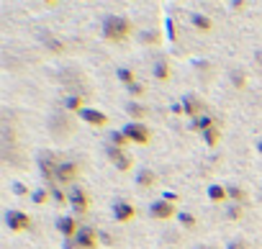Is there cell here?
<instances>
[{"label":"cell","instance_id":"5","mask_svg":"<svg viewBox=\"0 0 262 249\" xmlns=\"http://www.w3.org/2000/svg\"><path fill=\"white\" fill-rule=\"evenodd\" d=\"M149 213H152V218L155 221H167V218H172L175 216V203H170V200H157V203H152V208H149Z\"/></svg>","mask_w":262,"mask_h":249},{"label":"cell","instance_id":"4","mask_svg":"<svg viewBox=\"0 0 262 249\" xmlns=\"http://www.w3.org/2000/svg\"><path fill=\"white\" fill-rule=\"evenodd\" d=\"M80 165L77 162H59L57 165V172H54V180L57 183H72L75 177H80Z\"/></svg>","mask_w":262,"mask_h":249},{"label":"cell","instance_id":"6","mask_svg":"<svg viewBox=\"0 0 262 249\" xmlns=\"http://www.w3.org/2000/svg\"><path fill=\"white\" fill-rule=\"evenodd\" d=\"M75 241H77L80 249H95V246H98V234H95V229H90V226H80Z\"/></svg>","mask_w":262,"mask_h":249},{"label":"cell","instance_id":"28","mask_svg":"<svg viewBox=\"0 0 262 249\" xmlns=\"http://www.w3.org/2000/svg\"><path fill=\"white\" fill-rule=\"evenodd\" d=\"M180 223H183L185 229H195V216H190V213H183V216H180Z\"/></svg>","mask_w":262,"mask_h":249},{"label":"cell","instance_id":"20","mask_svg":"<svg viewBox=\"0 0 262 249\" xmlns=\"http://www.w3.org/2000/svg\"><path fill=\"white\" fill-rule=\"evenodd\" d=\"M203 139H206V144H208V147H216V144H219V139H221V131L213 126V129L203 131Z\"/></svg>","mask_w":262,"mask_h":249},{"label":"cell","instance_id":"13","mask_svg":"<svg viewBox=\"0 0 262 249\" xmlns=\"http://www.w3.org/2000/svg\"><path fill=\"white\" fill-rule=\"evenodd\" d=\"M190 21H193V26H195L198 31H211V29H213L211 18H208V16H203V13H193V16H190Z\"/></svg>","mask_w":262,"mask_h":249},{"label":"cell","instance_id":"22","mask_svg":"<svg viewBox=\"0 0 262 249\" xmlns=\"http://www.w3.org/2000/svg\"><path fill=\"white\" fill-rule=\"evenodd\" d=\"M49 193H52V190H47V188L34 190V193H31V200H34L36 206H41V203H47V200H49Z\"/></svg>","mask_w":262,"mask_h":249},{"label":"cell","instance_id":"3","mask_svg":"<svg viewBox=\"0 0 262 249\" xmlns=\"http://www.w3.org/2000/svg\"><path fill=\"white\" fill-rule=\"evenodd\" d=\"M6 223H8L11 231L21 234V231L31 229V216L24 213V211H8V213H6Z\"/></svg>","mask_w":262,"mask_h":249},{"label":"cell","instance_id":"17","mask_svg":"<svg viewBox=\"0 0 262 249\" xmlns=\"http://www.w3.org/2000/svg\"><path fill=\"white\" fill-rule=\"evenodd\" d=\"M64 105H67V110H77L80 113L85 108V95H70Z\"/></svg>","mask_w":262,"mask_h":249},{"label":"cell","instance_id":"2","mask_svg":"<svg viewBox=\"0 0 262 249\" xmlns=\"http://www.w3.org/2000/svg\"><path fill=\"white\" fill-rule=\"evenodd\" d=\"M123 137H126L128 142H137V144H149V139H152L149 129L144 126V123H139V121H134V123H128V126H123Z\"/></svg>","mask_w":262,"mask_h":249},{"label":"cell","instance_id":"25","mask_svg":"<svg viewBox=\"0 0 262 249\" xmlns=\"http://www.w3.org/2000/svg\"><path fill=\"white\" fill-rule=\"evenodd\" d=\"M139 39H142V44H160V34H157V31H147V34H142Z\"/></svg>","mask_w":262,"mask_h":249},{"label":"cell","instance_id":"30","mask_svg":"<svg viewBox=\"0 0 262 249\" xmlns=\"http://www.w3.org/2000/svg\"><path fill=\"white\" fill-rule=\"evenodd\" d=\"M116 167L126 172V170H131V160H128V157H123V160H118V162H116Z\"/></svg>","mask_w":262,"mask_h":249},{"label":"cell","instance_id":"10","mask_svg":"<svg viewBox=\"0 0 262 249\" xmlns=\"http://www.w3.org/2000/svg\"><path fill=\"white\" fill-rule=\"evenodd\" d=\"M77 116H80L82 121H88L90 126H105V123H108V116H105L103 110H95V108H82Z\"/></svg>","mask_w":262,"mask_h":249},{"label":"cell","instance_id":"26","mask_svg":"<svg viewBox=\"0 0 262 249\" xmlns=\"http://www.w3.org/2000/svg\"><path fill=\"white\" fill-rule=\"evenodd\" d=\"M105 154L113 160V162H118V160H123L126 154H123V149H118V147H105Z\"/></svg>","mask_w":262,"mask_h":249},{"label":"cell","instance_id":"7","mask_svg":"<svg viewBox=\"0 0 262 249\" xmlns=\"http://www.w3.org/2000/svg\"><path fill=\"white\" fill-rule=\"evenodd\" d=\"M183 110H185V116H190V118L195 121V118H201V116L206 113V105H203L201 98H195V95H185V100H183Z\"/></svg>","mask_w":262,"mask_h":249},{"label":"cell","instance_id":"8","mask_svg":"<svg viewBox=\"0 0 262 249\" xmlns=\"http://www.w3.org/2000/svg\"><path fill=\"white\" fill-rule=\"evenodd\" d=\"M70 203H72V208H75V216H80V213L88 211L90 198H88V193H85L82 188H72V193H70Z\"/></svg>","mask_w":262,"mask_h":249},{"label":"cell","instance_id":"19","mask_svg":"<svg viewBox=\"0 0 262 249\" xmlns=\"http://www.w3.org/2000/svg\"><path fill=\"white\" fill-rule=\"evenodd\" d=\"M226 190H229V198H231V200H234L236 206H242V203L247 200V193H244L242 188H236V185H231V188H226Z\"/></svg>","mask_w":262,"mask_h":249},{"label":"cell","instance_id":"35","mask_svg":"<svg viewBox=\"0 0 262 249\" xmlns=\"http://www.w3.org/2000/svg\"><path fill=\"white\" fill-rule=\"evenodd\" d=\"M257 149H259V154H262V142H259V144H257Z\"/></svg>","mask_w":262,"mask_h":249},{"label":"cell","instance_id":"34","mask_svg":"<svg viewBox=\"0 0 262 249\" xmlns=\"http://www.w3.org/2000/svg\"><path fill=\"white\" fill-rule=\"evenodd\" d=\"M165 200H170V203H175V200H178V195H175V193H165Z\"/></svg>","mask_w":262,"mask_h":249},{"label":"cell","instance_id":"29","mask_svg":"<svg viewBox=\"0 0 262 249\" xmlns=\"http://www.w3.org/2000/svg\"><path fill=\"white\" fill-rule=\"evenodd\" d=\"M144 90H147V87H144L142 82H134V85H128V93H131V95H134V98H139V95H144Z\"/></svg>","mask_w":262,"mask_h":249},{"label":"cell","instance_id":"36","mask_svg":"<svg viewBox=\"0 0 262 249\" xmlns=\"http://www.w3.org/2000/svg\"><path fill=\"white\" fill-rule=\"evenodd\" d=\"M259 64H262V57H259Z\"/></svg>","mask_w":262,"mask_h":249},{"label":"cell","instance_id":"9","mask_svg":"<svg viewBox=\"0 0 262 249\" xmlns=\"http://www.w3.org/2000/svg\"><path fill=\"white\" fill-rule=\"evenodd\" d=\"M57 229L64 234V239H75L80 231V223L75 216H62V218H57Z\"/></svg>","mask_w":262,"mask_h":249},{"label":"cell","instance_id":"33","mask_svg":"<svg viewBox=\"0 0 262 249\" xmlns=\"http://www.w3.org/2000/svg\"><path fill=\"white\" fill-rule=\"evenodd\" d=\"M229 249H247V244H244V241H231Z\"/></svg>","mask_w":262,"mask_h":249},{"label":"cell","instance_id":"24","mask_svg":"<svg viewBox=\"0 0 262 249\" xmlns=\"http://www.w3.org/2000/svg\"><path fill=\"white\" fill-rule=\"evenodd\" d=\"M231 82H234V87H236V90H244V85H247V77H244V72H239V70H236V72L231 75Z\"/></svg>","mask_w":262,"mask_h":249},{"label":"cell","instance_id":"16","mask_svg":"<svg viewBox=\"0 0 262 249\" xmlns=\"http://www.w3.org/2000/svg\"><path fill=\"white\" fill-rule=\"evenodd\" d=\"M155 183H157V177H155L152 170H142L139 177H137V185H139V188H152Z\"/></svg>","mask_w":262,"mask_h":249},{"label":"cell","instance_id":"23","mask_svg":"<svg viewBox=\"0 0 262 249\" xmlns=\"http://www.w3.org/2000/svg\"><path fill=\"white\" fill-rule=\"evenodd\" d=\"M118 80H121L126 87L137 82V80H134V72H131V70H118Z\"/></svg>","mask_w":262,"mask_h":249},{"label":"cell","instance_id":"32","mask_svg":"<svg viewBox=\"0 0 262 249\" xmlns=\"http://www.w3.org/2000/svg\"><path fill=\"white\" fill-rule=\"evenodd\" d=\"M167 36H170L172 41H175V36H178V34H175V26H172V21H167Z\"/></svg>","mask_w":262,"mask_h":249},{"label":"cell","instance_id":"18","mask_svg":"<svg viewBox=\"0 0 262 249\" xmlns=\"http://www.w3.org/2000/svg\"><path fill=\"white\" fill-rule=\"evenodd\" d=\"M126 113L134 116V118H144V116H147V105H142V103H128V105H126Z\"/></svg>","mask_w":262,"mask_h":249},{"label":"cell","instance_id":"1","mask_svg":"<svg viewBox=\"0 0 262 249\" xmlns=\"http://www.w3.org/2000/svg\"><path fill=\"white\" fill-rule=\"evenodd\" d=\"M103 36L108 41H126L131 36V21L126 16H105V21H103Z\"/></svg>","mask_w":262,"mask_h":249},{"label":"cell","instance_id":"14","mask_svg":"<svg viewBox=\"0 0 262 249\" xmlns=\"http://www.w3.org/2000/svg\"><path fill=\"white\" fill-rule=\"evenodd\" d=\"M155 77H157V80H170V62H167L165 57L157 59V64H155Z\"/></svg>","mask_w":262,"mask_h":249},{"label":"cell","instance_id":"15","mask_svg":"<svg viewBox=\"0 0 262 249\" xmlns=\"http://www.w3.org/2000/svg\"><path fill=\"white\" fill-rule=\"evenodd\" d=\"M208 198H211L213 203H224V200L229 198V190H226L224 185H211V188H208Z\"/></svg>","mask_w":262,"mask_h":249},{"label":"cell","instance_id":"12","mask_svg":"<svg viewBox=\"0 0 262 249\" xmlns=\"http://www.w3.org/2000/svg\"><path fill=\"white\" fill-rule=\"evenodd\" d=\"M190 129H193V131H208V129H213V116L203 113L201 118L190 121Z\"/></svg>","mask_w":262,"mask_h":249},{"label":"cell","instance_id":"11","mask_svg":"<svg viewBox=\"0 0 262 249\" xmlns=\"http://www.w3.org/2000/svg\"><path fill=\"white\" fill-rule=\"evenodd\" d=\"M113 216H116V221L128 223V221H134L137 211H134V206H131V203H116L113 206Z\"/></svg>","mask_w":262,"mask_h":249},{"label":"cell","instance_id":"21","mask_svg":"<svg viewBox=\"0 0 262 249\" xmlns=\"http://www.w3.org/2000/svg\"><path fill=\"white\" fill-rule=\"evenodd\" d=\"M128 144V139L123 137V131H113L111 134V147H118V149H123Z\"/></svg>","mask_w":262,"mask_h":249},{"label":"cell","instance_id":"27","mask_svg":"<svg viewBox=\"0 0 262 249\" xmlns=\"http://www.w3.org/2000/svg\"><path fill=\"white\" fill-rule=\"evenodd\" d=\"M226 216H229L231 221H239V218H242V206H229V208H226Z\"/></svg>","mask_w":262,"mask_h":249},{"label":"cell","instance_id":"31","mask_svg":"<svg viewBox=\"0 0 262 249\" xmlns=\"http://www.w3.org/2000/svg\"><path fill=\"white\" fill-rule=\"evenodd\" d=\"M13 193H18V195H26L29 190H26V185H24V183H16V185H13Z\"/></svg>","mask_w":262,"mask_h":249}]
</instances>
